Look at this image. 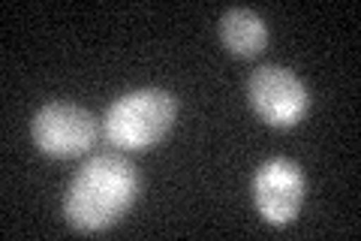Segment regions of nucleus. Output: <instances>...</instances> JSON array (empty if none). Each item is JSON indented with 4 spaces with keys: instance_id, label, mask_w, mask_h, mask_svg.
Listing matches in <instances>:
<instances>
[{
    "instance_id": "f257e3e1",
    "label": "nucleus",
    "mask_w": 361,
    "mask_h": 241,
    "mask_svg": "<svg viewBox=\"0 0 361 241\" xmlns=\"http://www.w3.org/2000/svg\"><path fill=\"white\" fill-rule=\"evenodd\" d=\"M135 199L139 169L123 154H94L70 181L63 217L78 233H103L133 208Z\"/></svg>"
},
{
    "instance_id": "f03ea898",
    "label": "nucleus",
    "mask_w": 361,
    "mask_h": 241,
    "mask_svg": "<svg viewBox=\"0 0 361 241\" xmlns=\"http://www.w3.org/2000/svg\"><path fill=\"white\" fill-rule=\"evenodd\" d=\"M178 118V100L163 88H139L118 97L103 114V136L121 151H148L166 139Z\"/></svg>"
},
{
    "instance_id": "7ed1b4c3",
    "label": "nucleus",
    "mask_w": 361,
    "mask_h": 241,
    "mask_svg": "<svg viewBox=\"0 0 361 241\" xmlns=\"http://www.w3.org/2000/svg\"><path fill=\"white\" fill-rule=\"evenodd\" d=\"M247 97H250L253 112L271 127L289 130L310 109V94L301 78L277 64H265L253 70L250 82H247Z\"/></svg>"
},
{
    "instance_id": "20e7f679",
    "label": "nucleus",
    "mask_w": 361,
    "mask_h": 241,
    "mask_svg": "<svg viewBox=\"0 0 361 241\" xmlns=\"http://www.w3.org/2000/svg\"><path fill=\"white\" fill-rule=\"evenodd\" d=\"M97 118L75 102H49L30 121L33 145L49 157H82L97 142Z\"/></svg>"
},
{
    "instance_id": "39448f33",
    "label": "nucleus",
    "mask_w": 361,
    "mask_h": 241,
    "mask_svg": "<svg viewBox=\"0 0 361 241\" xmlns=\"http://www.w3.org/2000/svg\"><path fill=\"white\" fill-rule=\"evenodd\" d=\"M304 172L295 160L289 157H271L253 175V202L256 211L271 226H286L298 217L304 205Z\"/></svg>"
},
{
    "instance_id": "423d86ee",
    "label": "nucleus",
    "mask_w": 361,
    "mask_h": 241,
    "mask_svg": "<svg viewBox=\"0 0 361 241\" xmlns=\"http://www.w3.org/2000/svg\"><path fill=\"white\" fill-rule=\"evenodd\" d=\"M220 40L232 54L256 57V54H262L268 45V28L259 13L235 6L220 16Z\"/></svg>"
}]
</instances>
